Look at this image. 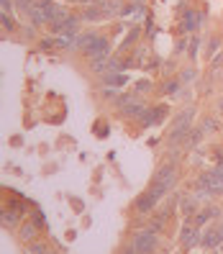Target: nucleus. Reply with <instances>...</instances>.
<instances>
[{
  "label": "nucleus",
  "mask_w": 223,
  "mask_h": 254,
  "mask_svg": "<svg viewBox=\"0 0 223 254\" xmlns=\"http://www.w3.org/2000/svg\"><path fill=\"white\" fill-rule=\"evenodd\" d=\"M174 185V167L172 164H167V167H162V172L157 175V180L152 185V190L144 192V195L136 200V208H139V213H149L152 208L167 195V190Z\"/></svg>",
  "instance_id": "nucleus-1"
},
{
  "label": "nucleus",
  "mask_w": 223,
  "mask_h": 254,
  "mask_svg": "<svg viewBox=\"0 0 223 254\" xmlns=\"http://www.w3.org/2000/svg\"><path fill=\"white\" fill-rule=\"evenodd\" d=\"M133 249L139 254H152L157 249V231L146 229V231H139L136 239H133Z\"/></svg>",
  "instance_id": "nucleus-2"
},
{
  "label": "nucleus",
  "mask_w": 223,
  "mask_h": 254,
  "mask_svg": "<svg viewBox=\"0 0 223 254\" xmlns=\"http://www.w3.org/2000/svg\"><path fill=\"white\" fill-rule=\"evenodd\" d=\"M190 118H192V111H185L180 118H177V124H174V128H172V133H169V139H172V141L182 139L185 133H187V128H190Z\"/></svg>",
  "instance_id": "nucleus-3"
},
{
  "label": "nucleus",
  "mask_w": 223,
  "mask_h": 254,
  "mask_svg": "<svg viewBox=\"0 0 223 254\" xmlns=\"http://www.w3.org/2000/svg\"><path fill=\"white\" fill-rule=\"evenodd\" d=\"M121 111H123L126 116H133V118H141V116L146 113L144 103H136L133 98H123V100H121Z\"/></svg>",
  "instance_id": "nucleus-4"
},
{
  "label": "nucleus",
  "mask_w": 223,
  "mask_h": 254,
  "mask_svg": "<svg viewBox=\"0 0 223 254\" xmlns=\"http://www.w3.org/2000/svg\"><path fill=\"white\" fill-rule=\"evenodd\" d=\"M198 239H200V226H190V223H187V226L182 229V242H185L187 247H192Z\"/></svg>",
  "instance_id": "nucleus-5"
},
{
  "label": "nucleus",
  "mask_w": 223,
  "mask_h": 254,
  "mask_svg": "<svg viewBox=\"0 0 223 254\" xmlns=\"http://www.w3.org/2000/svg\"><path fill=\"white\" fill-rule=\"evenodd\" d=\"M221 242H223V226L221 229H213L211 234L203 236V247H218Z\"/></svg>",
  "instance_id": "nucleus-6"
},
{
  "label": "nucleus",
  "mask_w": 223,
  "mask_h": 254,
  "mask_svg": "<svg viewBox=\"0 0 223 254\" xmlns=\"http://www.w3.org/2000/svg\"><path fill=\"white\" fill-rule=\"evenodd\" d=\"M162 116H165V111H162V108H152V111H146V113L141 116V124H144V126H152L154 121H159Z\"/></svg>",
  "instance_id": "nucleus-7"
},
{
  "label": "nucleus",
  "mask_w": 223,
  "mask_h": 254,
  "mask_svg": "<svg viewBox=\"0 0 223 254\" xmlns=\"http://www.w3.org/2000/svg\"><path fill=\"white\" fill-rule=\"evenodd\" d=\"M198 21H200L198 13H187V16H185V28H187V31H192V28L198 26Z\"/></svg>",
  "instance_id": "nucleus-8"
},
{
  "label": "nucleus",
  "mask_w": 223,
  "mask_h": 254,
  "mask_svg": "<svg viewBox=\"0 0 223 254\" xmlns=\"http://www.w3.org/2000/svg\"><path fill=\"white\" fill-rule=\"evenodd\" d=\"M34 234H36V226H34V223H26L23 231H21V236H23V239H31Z\"/></svg>",
  "instance_id": "nucleus-9"
},
{
  "label": "nucleus",
  "mask_w": 223,
  "mask_h": 254,
  "mask_svg": "<svg viewBox=\"0 0 223 254\" xmlns=\"http://www.w3.org/2000/svg\"><path fill=\"white\" fill-rule=\"evenodd\" d=\"M3 221H5V226H16V223H18V213L16 216H13V213H3Z\"/></svg>",
  "instance_id": "nucleus-10"
},
{
  "label": "nucleus",
  "mask_w": 223,
  "mask_h": 254,
  "mask_svg": "<svg viewBox=\"0 0 223 254\" xmlns=\"http://www.w3.org/2000/svg\"><path fill=\"white\" fill-rule=\"evenodd\" d=\"M28 254H47V247L44 244H31L28 247Z\"/></svg>",
  "instance_id": "nucleus-11"
},
{
  "label": "nucleus",
  "mask_w": 223,
  "mask_h": 254,
  "mask_svg": "<svg viewBox=\"0 0 223 254\" xmlns=\"http://www.w3.org/2000/svg\"><path fill=\"white\" fill-rule=\"evenodd\" d=\"M221 111H223V100H221Z\"/></svg>",
  "instance_id": "nucleus-12"
}]
</instances>
